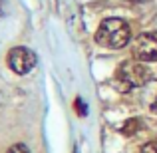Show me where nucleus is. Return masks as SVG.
<instances>
[{
	"label": "nucleus",
	"instance_id": "7ed1b4c3",
	"mask_svg": "<svg viewBox=\"0 0 157 153\" xmlns=\"http://www.w3.org/2000/svg\"><path fill=\"white\" fill-rule=\"evenodd\" d=\"M36 62H38L36 54L26 46H16L8 52V66H10V70L14 74H18V76L30 74L32 70H34Z\"/></svg>",
	"mask_w": 157,
	"mask_h": 153
},
{
	"label": "nucleus",
	"instance_id": "9d476101",
	"mask_svg": "<svg viewBox=\"0 0 157 153\" xmlns=\"http://www.w3.org/2000/svg\"><path fill=\"white\" fill-rule=\"evenodd\" d=\"M6 6H8V2H6V0H0V16H4V14H6Z\"/></svg>",
	"mask_w": 157,
	"mask_h": 153
},
{
	"label": "nucleus",
	"instance_id": "20e7f679",
	"mask_svg": "<svg viewBox=\"0 0 157 153\" xmlns=\"http://www.w3.org/2000/svg\"><path fill=\"white\" fill-rule=\"evenodd\" d=\"M133 60H139L143 64L157 62V32H143L133 40Z\"/></svg>",
	"mask_w": 157,
	"mask_h": 153
},
{
	"label": "nucleus",
	"instance_id": "39448f33",
	"mask_svg": "<svg viewBox=\"0 0 157 153\" xmlns=\"http://www.w3.org/2000/svg\"><path fill=\"white\" fill-rule=\"evenodd\" d=\"M139 129H141V121H139L137 117H131V119H127V121L123 123L121 133H123V135H135Z\"/></svg>",
	"mask_w": 157,
	"mask_h": 153
},
{
	"label": "nucleus",
	"instance_id": "f257e3e1",
	"mask_svg": "<svg viewBox=\"0 0 157 153\" xmlns=\"http://www.w3.org/2000/svg\"><path fill=\"white\" fill-rule=\"evenodd\" d=\"M151 80V72L143 62L139 60H125L119 64L117 72L113 76V88L121 94L131 92L133 88H141Z\"/></svg>",
	"mask_w": 157,
	"mask_h": 153
},
{
	"label": "nucleus",
	"instance_id": "9b49d317",
	"mask_svg": "<svg viewBox=\"0 0 157 153\" xmlns=\"http://www.w3.org/2000/svg\"><path fill=\"white\" fill-rule=\"evenodd\" d=\"M127 4H141V2H149V0H123Z\"/></svg>",
	"mask_w": 157,
	"mask_h": 153
},
{
	"label": "nucleus",
	"instance_id": "0eeeda50",
	"mask_svg": "<svg viewBox=\"0 0 157 153\" xmlns=\"http://www.w3.org/2000/svg\"><path fill=\"white\" fill-rule=\"evenodd\" d=\"M139 153H157V141H147Z\"/></svg>",
	"mask_w": 157,
	"mask_h": 153
},
{
	"label": "nucleus",
	"instance_id": "6e6552de",
	"mask_svg": "<svg viewBox=\"0 0 157 153\" xmlns=\"http://www.w3.org/2000/svg\"><path fill=\"white\" fill-rule=\"evenodd\" d=\"M6 153H30V151H28V147L24 145V143H16V145H12Z\"/></svg>",
	"mask_w": 157,
	"mask_h": 153
},
{
	"label": "nucleus",
	"instance_id": "f03ea898",
	"mask_svg": "<svg viewBox=\"0 0 157 153\" xmlns=\"http://www.w3.org/2000/svg\"><path fill=\"white\" fill-rule=\"evenodd\" d=\"M131 40V28L121 18H105L96 32V42L109 50L125 48Z\"/></svg>",
	"mask_w": 157,
	"mask_h": 153
},
{
	"label": "nucleus",
	"instance_id": "423d86ee",
	"mask_svg": "<svg viewBox=\"0 0 157 153\" xmlns=\"http://www.w3.org/2000/svg\"><path fill=\"white\" fill-rule=\"evenodd\" d=\"M74 109H76V113L80 115V117H86V115H88V105H86V101L82 100V98H76V101H74Z\"/></svg>",
	"mask_w": 157,
	"mask_h": 153
},
{
	"label": "nucleus",
	"instance_id": "1a4fd4ad",
	"mask_svg": "<svg viewBox=\"0 0 157 153\" xmlns=\"http://www.w3.org/2000/svg\"><path fill=\"white\" fill-rule=\"evenodd\" d=\"M149 107H151V111H153V113H157V84H155V88H153V96H151Z\"/></svg>",
	"mask_w": 157,
	"mask_h": 153
}]
</instances>
